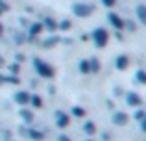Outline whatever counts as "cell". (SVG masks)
I'll return each instance as SVG.
<instances>
[{
    "instance_id": "obj_21",
    "label": "cell",
    "mask_w": 146,
    "mask_h": 141,
    "mask_svg": "<svg viewBox=\"0 0 146 141\" xmlns=\"http://www.w3.org/2000/svg\"><path fill=\"white\" fill-rule=\"evenodd\" d=\"M6 9H7V4L4 0H0V11H6Z\"/></svg>"
},
{
    "instance_id": "obj_20",
    "label": "cell",
    "mask_w": 146,
    "mask_h": 141,
    "mask_svg": "<svg viewBox=\"0 0 146 141\" xmlns=\"http://www.w3.org/2000/svg\"><path fill=\"white\" fill-rule=\"evenodd\" d=\"M91 67L93 71H98V59H91Z\"/></svg>"
},
{
    "instance_id": "obj_28",
    "label": "cell",
    "mask_w": 146,
    "mask_h": 141,
    "mask_svg": "<svg viewBox=\"0 0 146 141\" xmlns=\"http://www.w3.org/2000/svg\"><path fill=\"white\" fill-rule=\"evenodd\" d=\"M0 63H2V58H0Z\"/></svg>"
},
{
    "instance_id": "obj_18",
    "label": "cell",
    "mask_w": 146,
    "mask_h": 141,
    "mask_svg": "<svg viewBox=\"0 0 146 141\" xmlns=\"http://www.w3.org/2000/svg\"><path fill=\"white\" fill-rule=\"evenodd\" d=\"M102 2H104V6H107V7H113L117 0H102Z\"/></svg>"
},
{
    "instance_id": "obj_1",
    "label": "cell",
    "mask_w": 146,
    "mask_h": 141,
    "mask_svg": "<svg viewBox=\"0 0 146 141\" xmlns=\"http://www.w3.org/2000/svg\"><path fill=\"white\" fill-rule=\"evenodd\" d=\"M94 43H96V47H106L107 45V32L104 28H98L94 30Z\"/></svg>"
},
{
    "instance_id": "obj_24",
    "label": "cell",
    "mask_w": 146,
    "mask_h": 141,
    "mask_svg": "<svg viewBox=\"0 0 146 141\" xmlns=\"http://www.w3.org/2000/svg\"><path fill=\"white\" fill-rule=\"evenodd\" d=\"M59 141H70V139H68L67 136H61V138H59Z\"/></svg>"
},
{
    "instance_id": "obj_9",
    "label": "cell",
    "mask_w": 146,
    "mask_h": 141,
    "mask_svg": "<svg viewBox=\"0 0 146 141\" xmlns=\"http://www.w3.org/2000/svg\"><path fill=\"white\" fill-rule=\"evenodd\" d=\"M137 17L146 24V6H139V7H137Z\"/></svg>"
},
{
    "instance_id": "obj_16",
    "label": "cell",
    "mask_w": 146,
    "mask_h": 141,
    "mask_svg": "<svg viewBox=\"0 0 146 141\" xmlns=\"http://www.w3.org/2000/svg\"><path fill=\"white\" fill-rule=\"evenodd\" d=\"M137 76H139V82H144V84H146V72L139 71V72H137Z\"/></svg>"
},
{
    "instance_id": "obj_23",
    "label": "cell",
    "mask_w": 146,
    "mask_h": 141,
    "mask_svg": "<svg viewBox=\"0 0 146 141\" xmlns=\"http://www.w3.org/2000/svg\"><path fill=\"white\" fill-rule=\"evenodd\" d=\"M68 26H70V22H68V21H65V22H63V24H61V28H63V30H67V28H68Z\"/></svg>"
},
{
    "instance_id": "obj_10",
    "label": "cell",
    "mask_w": 146,
    "mask_h": 141,
    "mask_svg": "<svg viewBox=\"0 0 146 141\" xmlns=\"http://www.w3.org/2000/svg\"><path fill=\"white\" fill-rule=\"evenodd\" d=\"M15 98H17L19 104H26V102L30 100V95L28 93H17V97H15Z\"/></svg>"
},
{
    "instance_id": "obj_5",
    "label": "cell",
    "mask_w": 146,
    "mask_h": 141,
    "mask_svg": "<svg viewBox=\"0 0 146 141\" xmlns=\"http://www.w3.org/2000/svg\"><path fill=\"white\" fill-rule=\"evenodd\" d=\"M56 119H57V124H59L61 128H63V126H67V124L70 123V119H68V115H65L63 112H57V113H56Z\"/></svg>"
},
{
    "instance_id": "obj_8",
    "label": "cell",
    "mask_w": 146,
    "mask_h": 141,
    "mask_svg": "<svg viewBox=\"0 0 146 141\" xmlns=\"http://www.w3.org/2000/svg\"><path fill=\"white\" fill-rule=\"evenodd\" d=\"M113 121H115L117 124H124L126 121H128V115H126V113H117V115L113 117Z\"/></svg>"
},
{
    "instance_id": "obj_26",
    "label": "cell",
    "mask_w": 146,
    "mask_h": 141,
    "mask_svg": "<svg viewBox=\"0 0 146 141\" xmlns=\"http://www.w3.org/2000/svg\"><path fill=\"white\" fill-rule=\"evenodd\" d=\"M143 128H144V130H146V121H144V123H143Z\"/></svg>"
},
{
    "instance_id": "obj_2",
    "label": "cell",
    "mask_w": 146,
    "mask_h": 141,
    "mask_svg": "<svg viewBox=\"0 0 146 141\" xmlns=\"http://www.w3.org/2000/svg\"><path fill=\"white\" fill-rule=\"evenodd\" d=\"M35 67H37V71H39L41 76H44V78H52L54 69H52V67H48L46 63H43L41 59H35Z\"/></svg>"
},
{
    "instance_id": "obj_7",
    "label": "cell",
    "mask_w": 146,
    "mask_h": 141,
    "mask_svg": "<svg viewBox=\"0 0 146 141\" xmlns=\"http://www.w3.org/2000/svg\"><path fill=\"white\" fill-rule=\"evenodd\" d=\"M128 58H126V56H120V58L117 59V69H126V67H128Z\"/></svg>"
},
{
    "instance_id": "obj_12",
    "label": "cell",
    "mask_w": 146,
    "mask_h": 141,
    "mask_svg": "<svg viewBox=\"0 0 146 141\" xmlns=\"http://www.w3.org/2000/svg\"><path fill=\"white\" fill-rule=\"evenodd\" d=\"M32 104L35 106V108H41V106H43V100H41L39 97H33V98H32Z\"/></svg>"
},
{
    "instance_id": "obj_11",
    "label": "cell",
    "mask_w": 146,
    "mask_h": 141,
    "mask_svg": "<svg viewBox=\"0 0 146 141\" xmlns=\"http://www.w3.org/2000/svg\"><path fill=\"white\" fill-rule=\"evenodd\" d=\"M30 32L35 35V33H39V32H43V24H33L32 28H30Z\"/></svg>"
},
{
    "instance_id": "obj_4",
    "label": "cell",
    "mask_w": 146,
    "mask_h": 141,
    "mask_svg": "<svg viewBox=\"0 0 146 141\" xmlns=\"http://www.w3.org/2000/svg\"><path fill=\"white\" fill-rule=\"evenodd\" d=\"M109 22L115 26L117 30H122L124 28V22H122V19L118 17V15H115V13H109Z\"/></svg>"
},
{
    "instance_id": "obj_15",
    "label": "cell",
    "mask_w": 146,
    "mask_h": 141,
    "mask_svg": "<svg viewBox=\"0 0 146 141\" xmlns=\"http://www.w3.org/2000/svg\"><path fill=\"white\" fill-rule=\"evenodd\" d=\"M85 130L89 132V134H93V132H94V124L93 123H85Z\"/></svg>"
},
{
    "instance_id": "obj_14",
    "label": "cell",
    "mask_w": 146,
    "mask_h": 141,
    "mask_svg": "<svg viewBox=\"0 0 146 141\" xmlns=\"http://www.w3.org/2000/svg\"><path fill=\"white\" fill-rule=\"evenodd\" d=\"M22 117H24V119H28V121H26V123H30V121L33 119V115H32V113H30V112H26V110H24V112H22Z\"/></svg>"
},
{
    "instance_id": "obj_3",
    "label": "cell",
    "mask_w": 146,
    "mask_h": 141,
    "mask_svg": "<svg viewBox=\"0 0 146 141\" xmlns=\"http://www.w3.org/2000/svg\"><path fill=\"white\" fill-rule=\"evenodd\" d=\"M74 13L78 15V17H89L91 13H93V7L87 6V4H74Z\"/></svg>"
},
{
    "instance_id": "obj_19",
    "label": "cell",
    "mask_w": 146,
    "mask_h": 141,
    "mask_svg": "<svg viewBox=\"0 0 146 141\" xmlns=\"http://www.w3.org/2000/svg\"><path fill=\"white\" fill-rule=\"evenodd\" d=\"M80 69H82L83 72H89V63H87V61H83L82 65H80Z\"/></svg>"
},
{
    "instance_id": "obj_6",
    "label": "cell",
    "mask_w": 146,
    "mask_h": 141,
    "mask_svg": "<svg viewBox=\"0 0 146 141\" xmlns=\"http://www.w3.org/2000/svg\"><path fill=\"white\" fill-rule=\"evenodd\" d=\"M128 102H129V106H135V108L143 104L141 97H139V95H135V93H129V95H128Z\"/></svg>"
},
{
    "instance_id": "obj_17",
    "label": "cell",
    "mask_w": 146,
    "mask_h": 141,
    "mask_svg": "<svg viewBox=\"0 0 146 141\" xmlns=\"http://www.w3.org/2000/svg\"><path fill=\"white\" fill-rule=\"evenodd\" d=\"M44 22H46V26H48L50 30H54V28H56V22H54L52 19H46V21H44Z\"/></svg>"
},
{
    "instance_id": "obj_22",
    "label": "cell",
    "mask_w": 146,
    "mask_h": 141,
    "mask_svg": "<svg viewBox=\"0 0 146 141\" xmlns=\"http://www.w3.org/2000/svg\"><path fill=\"white\" fill-rule=\"evenodd\" d=\"M74 113H76V115H80V117L85 115V112H83V110H80V108H76V110H74Z\"/></svg>"
},
{
    "instance_id": "obj_25",
    "label": "cell",
    "mask_w": 146,
    "mask_h": 141,
    "mask_svg": "<svg viewBox=\"0 0 146 141\" xmlns=\"http://www.w3.org/2000/svg\"><path fill=\"white\" fill-rule=\"evenodd\" d=\"M2 32H4V26H2V24H0V35H2Z\"/></svg>"
},
{
    "instance_id": "obj_27",
    "label": "cell",
    "mask_w": 146,
    "mask_h": 141,
    "mask_svg": "<svg viewBox=\"0 0 146 141\" xmlns=\"http://www.w3.org/2000/svg\"><path fill=\"white\" fill-rule=\"evenodd\" d=\"M2 82H4V80H2V78H0V84H2Z\"/></svg>"
},
{
    "instance_id": "obj_13",
    "label": "cell",
    "mask_w": 146,
    "mask_h": 141,
    "mask_svg": "<svg viewBox=\"0 0 146 141\" xmlns=\"http://www.w3.org/2000/svg\"><path fill=\"white\" fill-rule=\"evenodd\" d=\"M30 136H32L33 139H43V134H41V132H35V130L30 132Z\"/></svg>"
}]
</instances>
